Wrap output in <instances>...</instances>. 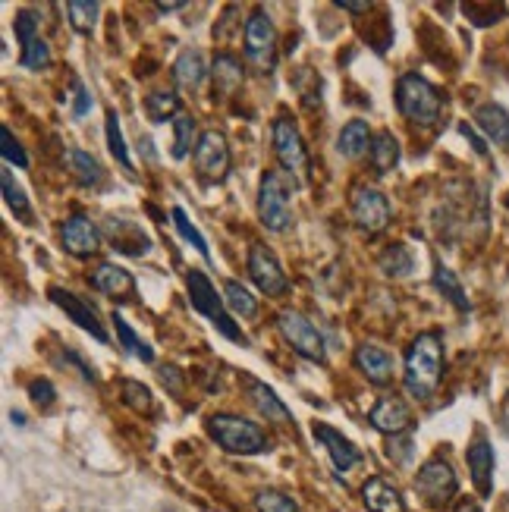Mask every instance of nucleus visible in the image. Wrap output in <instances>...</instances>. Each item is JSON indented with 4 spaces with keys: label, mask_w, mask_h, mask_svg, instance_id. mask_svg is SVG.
Segmentation results:
<instances>
[{
    "label": "nucleus",
    "mask_w": 509,
    "mask_h": 512,
    "mask_svg": "<svg viewBox=\"0 0 509 512\" xmlns=\"http://www.w3.org/2000/svg\"><path fill=\"white\" fill-rule=\"evenodd\" d=\"M312 434H315V440H321V447L330 453V462H334L337 472H352L362 462V450L352 440H346L337 428L324 425V421H315Z\"/></svg>",
    "instance_id": "nucleus-16"
},
{
    "label": "nucleus",
    "mask_w": 509,
    "mask_h": 512,
    "mask_svg": "<svg viewBox=\"0 0 509 512\" xmlns=\"http://www.w3.org/2000/svg\"><path fill=\"white\" fill-rule=\"evenodd\" d=\"M158 377H161V381H164L173 393H180V390H183V374H180V368H176V365L158 368Z\"/></svg>",
    "instance_id": "nucleus-45"
},
{
    "label": "nucleus",
    "mask_w": 509,
    "mask_h": 512,
    "mask_svg": "<svg viewBox=\"0 0 509 512\" xmlns=\"http://www.w3.org/2000/svg\"><path fill=\"white\" fill-rule=\"evenodd\" d=\"M208 434L220 447L233 456H258L268 450V434L255 425L252 418H242L233 412H217L208 418Z\"/></svg>",
    "instance_id": "nucleus-3"
},
{
    "label": "nucleus",
    "mask_w": 509,
    "mask_h": 512,
    "mask_svg": "<svg viewBox=\"0 0 509 512\" xmlns=\"http://www.w3.org/2000/svg\"><path fill=\"white\" fill-rule=\"evenodd\" d=\"M334 7L337 10H349V13H368L371 10V4H352V0H337Z\"/></svg>",
    "instance_id": "nucleus-47"
},
{
    "label": "nucleus",
    "mask_w": 509,
    "mask_h": 512,
    "mask_svg": "<svg viewBox=\"0 0 509 512\" xmlns=\"http://www.w3.org/2000/svg\"><path fill=\"white\" fill-rule=\"evenodd\" d=\"M139 148L145 151V158L148 161H158V151H154V145H151V139L145 136V139H139Z\"/></svg>",
    "instance_id": "nucleus-48"
},
{
    "label": "nucleus",
    "mask_w": 509,
    "mask_h": 512,
    "mask_svg": "<svg viewBox=\"0 0 509 512\" xmlns=\"http://www.w3.org/2000/svg\"><path fill=\"white\" fill-rule=\"evenodd\" d=\"M466 459H469V475L475 481V491L481 497H491L494 494V447L484 437H478L472 440Z\"/></svg>",
    "instance_id": "nucleus-18"
},
{
    "label": "nucleus",
    "mask_w": 509,
    "mask_h": 512,
    "mask_svg": "<svg viewBox=\"0 0 509 512\" xmlns=\"http://www.w3.org/2000/svg\"><path fill=\"white\" fill-rule=\"evenodd\" d=\"M13 32H16L19 48H22L19 63L26 66V70H44V66L51 63V48L38 32V16L32 10H19L13 19Z\"/></svg>",
    "instance_id": "nucleus-13"
},
{
    "label": "nucleus",
    "mask_w": 509,
    "mask_h": 512,
    "mask_svg": "<svg viewBox=\"0 0 509 512\" xmlns=\"http://www.w3.org/2000/svg\"><path fill=\"white\" fill-rule=\"evenodd\" d=\"M205 79H208L205 54L198 48L180 51V57H176V63H173V82L180 88H186V92H198V88L205 85Z\"/></svg>",
    "instance_id": "nucleus-22"
},
{
    "label": "nucleus",
    "mask_w": 509,
    "mask_h": 512,
    "mask_svg": "<svg viewBox=\"0 0 509 512\" xmlns=\"http://www.w3.org/2000/svg\"><path fill=\"white\" fill-rule=\"evenodd\" d=\"M362 500L371 512H406L403 494L396 491V484L387 475H371L362 484Z\"/></svg>",
    "instance_id": "nucleus-19"
},
{
    "label": "nucleus",
    "mask_w": 509,
    "mask_h": 512,
    "mask_svg": "<svg viewBox=\"0 0 509 512\" xmlns=\"http://www.w3.org/2000/svg\"><path fill=\"white\" fill-rule=\"evenodd\" d=\"M506 205H509V195H506Z\"/></svg>",
    "instance_id": "nucleus-51"
},
{
    "label": "nucleus",
    "mask_w": 509,
    "mask_h": 512,
    "mask_svg": "<svg viewBox=\"0 0 509 512\" xmlns=\"http://www.w3.org/2000/svg\"><path fill=\"white\" fill-rule=\"evenodd\" d=\"M224 296H227V305L236 318H255L258 315V299L239 280H233V277L224 280Z\"/></svg>",
    "instance_id": "nucleus-33"
},
{
    "label": "nucleus",
    "mask_w": 509,
    "mask_h": 512,
    "mask_svg": "<svg viewBox=\"0 0 509 512\" xmlns=\"http://www.w3.org/2000/svg\"><path fill=\"white\" fill-rule=\"evenodd\" d=\"M154 7H158L161 13H173V10H183L186 4H183V0H173V4H154Z\"/></svg>",
    "instance_id": "nucleus-49"
},
{
    "label": "nucleus",
    "mask_w": 509,
    "mask_h": 512,
    "mask_svg": "<svg viewBox=\"0 0 509 512\" xmlns=\"http://www.w3.org/2000/svg\"><path fill=\"white\" fill-rule=\"evenodd\" d=\"M371 167L374 173H390L396 164H400V142H396L390 132H378L371 139Z\"/></svg>",
    "instance_id": "nucleus-30"
},
{
    "label": "nucleus",
    "mask_w": 509,
    "mask_h": 512,
    "mask_svg": "<svg viewBox=\"0 0 509 512\" xmlns=\"http://www.w3.org/2000/svg\"><path fill=\"white\" fill-rule=\"evenodd\" d=\"M412 267H415V258H412V252L403 246V242H393V246L384 249V255H381V271L387 277H393V280L409 277Z\"/></svg>",
    "instance_id": "nucleus-34"
},
{
    "label": "nucleus",
    "mask_w": 509,
    "mask_h": 512,
    "mask_svg": "<svg viewBox=\"0 0 509 512\" xmlns=\"http://www.w3.org/2000/svg\"><path fill=\"white\" fill-rule=\"evenodd\" d=\"M271 136H274V154L286 173L302 176L308 170V148L302 142V132L290 117H277L271 126Z\"/></svg>",
    "instance_id": "nucleus-11"
},
{
    "label": "nucleus",
    "mask_w": 509,
    "mask_h": 512,
    "mask_svg": "<svg viewBox=\"0 0 509 512\" xmlns=\"http://www.w3.org/2000/svg\"><path fill=\"white\" fill-rule=\"evenodd\" d=\"M192 164L205 183H224L230 176V145L224 132H217V129L202 132L192 151Z\"/></svg>",
    "instance_id": "nucleus-8"
},
{
    "label": "nucleus",
    "mask_w": 509,
    "mask_h": 512,
    "mask_svg": "<svg viewBox=\"0 0 509 512\" xmlns=\"http://www.w3.org/2000/svg\"><path fill=\"white\" fill-rule=\"evenodd\" d=\"M431 280H434V286H437V293L444 296L450 305H456L459 311H469V308H472V302H469V296H466V289H462V283L456 280V274L450 271V267L437 264Z\"/></svg>",
    "instance_id": "nucleus-31"
},
{
    "label": "nucleus",
    "mask_w": 509,
    "mask_h": 512,
    "mask_svg": "<svg viewBox=\"0 0 509 512\" xmlns=\"http://www.w3.org/2000/svg\"><path fill=\"white\" fill-rule=\"evenodd\" d=\"M242 48H246V60L252 63L255 73H274L277 66V29L271 16L264 10H255L246 19V32H242Z\"/></svg>",
    "instance_id": "nucleus-5"
},
{
    "label": "nucleus",
    "mask_w": 509,
    "mask_h": 512,
    "mask_svg": "<svg viewBox=\"0 0 509 512\" xmlns=\"http://www.w3.org/2000/svg\"><path fill=\"white\" fill-rule=\"evenodd\" d=\"M51 302L57 305V308H63L66 311V318H70L76 327H82L85 333H92V337L98 340V343H110V337H107V330H104V324H101V318H98V311H95V305H88L85 299H79V296H73V293H66V289H60V286H51Z\"/></svg>",
    "instance_id": "nucleus-15"
},
{
    "label": "nucleus",
    "mask_w": 509,
    "mask_h": 512,
    "mask_svg": "<svg viewBox=\"0 0 509 512\" xmlns=\"http://www.w3.org/2000/svg\"><path fill=\"white\" fill-rule=\"evenodd\" d=\"M456 512H481V506H478L475 500H462V503L456 506Z\"/></svg>",
    "instance_id": "nucleus-50"
},
{
    "label": "nucleus",
    "mask_w": 509,
    "mask_h": 512,
    "mask_svg": "<svg viewBox=\"0 0 509 512\" xmlns=\"http://www.w3.org/2000/svg\"><path fill=\"white\" fill-rule=\"evenodd\" d=\"M104 136H107V151L117 158V164L123 167V173H126V176H136V170H132L129 148H126V139H123V129H120V117H117V110H107V120H104Z\"/></svg>",
    "instance_id": "nucleus-29"
},
{
    "label": "nucleus",
    "mask_w": 509,
    "mask_h": 512,
    "mask_svg": "<svg viewBox=\"0 0 509 512\" xmlns=\"http://www.w3.org/2000/svg\"><path fill=\"white\" fill-rule=\"evenodd\" d=\"M337 151L349 161H359L365 151H371V129L365 120H349L340 129V139H337Z\"/></svg>",
    "instance_id": "nucleus-27"
},
{
    "label": "nucleus",
    "mask_w": 509,
    "mask_h": 512,
    "mask_svg": "<svg viewBox=\"0 0 509 512\" xmlns=\"http://www.w3.org/2000/svg\"><path fill=\"white\" fill-rule=\"evenodd\" d=\"M186 293H189L192 308L205 321H211L217 327V333H224L230 343H242V346H246V337H242V330L236 327L233 315H227L224 299L217 296V289H214V283L208 280L205 271H189L186 274Z\"/></svg>",
    "instance_id": "nucleus-4"
},
{
    "label": "nucleus",
    "mask_w": 509,
    "mask_h": 512,
    "mask_svg": "<svg viewBox=\"0 0 509 512\" xmlns=\"http://www.w3.org/2000/svg\"><path fill=\"white\" fill-rule=\"evenodd\" d=\"M66 19H70L73 32L92 35L101 19V4H92V0H70V4H66Z\"/></svg>",
    "instance_id": "nucleus-32"
},
{
    "label": "nucleus",
    "mask_w": 509,
    "mask_h": 512,
    "mask_svg": "<svg viewBox=\"0 0 509 512\" xmlns=\"http://www.w3.org/2000/svg\"><path fill=\"white\" fill-rule=\"evenodd\" d=\"M349 211H352V224L362 233H381L390 224V202H387V195L374 186H359L352 192Z\"/></svg>",
    "instance_id": "nucleus-10"
},
{
    "label": "nucleus",
    "mask_w": 509,
    "mask_h": 512,
    "mask_svg": "<svg viewBox=\"0 0 509 512\" xmlns=\"http://www.w3.org/2000/svg\"><path fill=\"white\" fill-rule=\"evenodd\" d=\"M368 421H371V428H378L381 434H393L396 437V434L406 431L412 425V412H409V406L403 403L400 396H384V399L374 403Z\"/></svg>",
    "instance_id": "nucleus-17"
},
{
    "label": "nucleus",
    "mask_w": 509,
    "mask_h": 512,
    "mask_svg": "<svg viewBox=\"0 0 509 512\" xmlns=\"http://www.w3.org/2000/svg\"><path fill=\"white\" fill-rule=\"evenodd\" d=\"M396 110L415 126L431 129L444 114V95L418 73H403L396 79Z\"/></svg>",
    "instance_id": "nucleus-2"
},
{
    "label": "nucleus",
    "mask_w": 509,
    "mask_h": 512,
    "mask_svg": "<svg viewBox=\"0 0 509 512\" xmlns=\"http://www.w3.org/2000/svg\"><path fill=\"white\" fill-rule=\"evenodd\" d=\"M242 76H246V70H242V63L233 57V54H224L220 51L214 60H211V79H214V92L220 95H233L236 88L242 85Z\"/></svg>",
    "instance_id": "nucleus-25"
},
{
    "label": "nucleus",
    "mask_w": 509,
    "mask_h": 512,
    "mask_svg": "<svg viewBox=\"0 0 509 512\" xmlns=\"http://www.w3.org/2000/svg\"><path fill=\"white\" fill-rule=\"evenodd\" d=\"M66 164H70V173L76 176V183L85 186V189H98L104 186V167L92 158L88 151L82 148H73V151H66Z\"/></svg>",
    "instance_id": "nucleus-26"
},
{
    "label": "nucleus",
    "mask_w": 509,
    "mask_h": 512,
    "mask_svg": "<svg viewBox=\"0 0 509 512\" xmlns=\"http://www.w3.org/2000/svg\"><path fill=\"white\" fill-rule=\"evenodd\" d=\"M114 327H117L120 346H123L129 355H136V359H142V362H154V349H151L145 340H139V333L126 324V318H123V315H114Z\"/></svg>",
    "instance_id": "nucleus-37"
},
{
    "label": "nucleus",
    "mask_w": 509,
    "mask_h": 512,
    "mask_svg": "<svg viewBox=\"0 0 509 512\" xmlns=\"http://www.w3.org/2000/svg\"><path fill=\"white\" fill-rule=\"evenodd\" d=\"M0 183H4V202H7V208L19 217V220H32V205H29V195H26V189H22L16 180H13V173L10 170H4V176H0Z\"/></svg>",
    "instance_id": "nucleus-36"
},
{
    "label": "nucleus",
    "mask_w": 509,
    "mask_h": 512,
    "mask_svg": "<svg viewBox=\"0 0 509 512\" xmlns=\"http://www.w3.org/2000/svg\"><path fill=\"white\" fill-rule=\"evenodd\" d=\"M123 403L136 412H151L154 409V399L151 390L139 381H123Z\"/></svg>",
    "instance_id": "nucleus-40"
},
{
    "label": "nucleus",
    "mask_w": 509,
    "mask_h": 512,
    "mask_svg": "<svg viewBox=\"0 0 509 512\" xmlns=\"http://www.w3.org/2000/svg\"><path fill=\"white\" fill-rule=\"evenodd\" d=\"M475 123L494 145H509V114L500 104H481L475 110Z\"/></svg>",
    "instance_id": "nucleus-28"
},
{
    "label": "nucleus",
    "mask_w": 509,
    "mask_h": 512,
    "mask_svg": "<svg viewBox=\"0 0 509 512\" xmlns=\"http://www.w3.org/2000/svg\"><path fill=\"white\" fill-rule=\"evenodd\" d=\"M356 368L368 377L371 384H381V387H387L393 381V371H396L393 355L381 346H374V343H362L356 349Z\"/></svg>",
    "instance_id": "nucleus-20"
},
{
    "label": "nucleus",
    "mask_w": 509,
    "mask_h": 512,
    "mask_svg": "<svg viewBox=\"0 0 509 512\" xmlns=\"http://www.w3.org/2000/svg\"><path fill=\"white\" fill-rule=\"evenodd\" d=\"M198 139H195V117L192 114H180L173 120V148L170 154L176 161H183L189 151H195Z\"/></svg>",
    "instance_id": "nucleus-35"
},
{
    "label": "nucleus",
    "mask_w": 509,
    "mask_h": 512,
    "mask_svg": "<svg viewBox=\"0 0 509 512\" xmlns=\"http://www.w3.org/2000/svg\"><path fill=\"white\" fill-rule=\"evenodd\" d=\"M92 286L104 296L132 299V293H136V277H132L120 264H98L92 271Z\"/></svg>",
    "instance_id": "nucleus-21"
},
{
    "label": "nucleus",
    "mask_w": 509,
    "mask_h": 512,
    "mask_svg": "<svg viewBox=\"0 0 509 512\" xmlns=\"http://www.w3.org/2000/svg\"><path fill=\"white\" fill-rule=\"evenodd\" d=\"M60 246L73 258H92L101 249V230L85 214H73L60 227Z\"/></svg>",
    "instance_id": "nucleus-14"
},
{
    "label": "nucleus",
    "mask_w": 509,
    "mask_h": 512,
    "mask_svg": "<svg viewBox=\"0 0 509 512\" xmlns=\"http://www.w3.org/2000/svg\"><path fill=\"white\" fill-rule=\"evenodd\" d=\"M440 377H444V340H440V333L425 330L406 346L403 355L406 393L418 403H428L440 387Z\"/></svg>",
    "instance_id": "nucleus-1"
},
{
    "label": "nucleus",
    "mask_w": 509,
    "mask_h": 512,
    "mask_svg": "<svg viewBox=\"0 0 509 512\" xmlns=\"http://www.w3.org/2000/svg\"><path fill=\"white\" fill-rule=\"evenodd\" d=\"M249 277L264 296H274V299L286 296V289H290V280L283 274L280 258L264 246V242H252L249 246Z\"/></svg>",
    "instance_id": "nucleus-12"
},
{
    "label": "nucleus",
    "mask_w": 509,
    "mask_h": 512,
    "mask_svg": "<svg viewBox=\"0 0 509 512\" xmlns=\"http://www.w3.org/2000/svg\"><path fill=\"white\" fill-rule=\"evenodd\" d=\"M277 330H280V337L286 340V346H290L293 352H299L302 359L318 362V365L327 359V352H324V337L315 330L312 321H308L305 315H299V311L283 308L280 315H277Z\"/></svg>",
    "instance_id": "nucleus-6"
},
{
    "label": "nucleus",
    "mask_w": 509,
    "mask_h": 512,
    "mask_svg": "<svg viewBox=\"0 0 509 512\" xmlns=\"http://www.w3.org/2000/svg\"><path fill=\"white\" fill-rule=\"evenodd\" d=\"M29 396H32V403L38 409H51L57 403V390H54V384L48 381V377H38V381H32Z\"/></svg>",
    "instance_id": "nucleus-42"
},
{
    "label": "nucleus",
    "mask_w": 509,
    "mask_h": 512,
    "mask_svg": "<svg viewBox=\"0 0 509 512\" xmlns=\"http://www.w3.org/2000/svg\"><path fill=\"white\" fill-rule=\"evenodd\" d=\"M142 104H145V114L151 123H167L183 114V101L173 88H151Z\"/></svg>",
    "instance_id": "nucleus-24"
},
{
    "label": "nucleus",
    "mask_w": 509,
    "mask_h": 512,
    "mask_svg": "<svg viewBox=\"0 0 509 512\" xmlns=\"http://www.w3.org/2000/svg\"><path fill=\"white\" fill-rule=\"evenodd\" d=\"M456 487H459L456 484V472L450 469L444 459H428L422 469H418V475H415L418 497H422L434 509L447 506L456 497Z\"/></svg>",
    "instance_id": "nucleus-9"
},
{
    "label": "nucleus",
    "mask_w": 509,
    "mask_h": 512,
    "mask_svg": "<svg viewBox=\"0 0 509 512\" xmlns=\"http://www.w3.org/2000/svg\"><path fill=\"white\" fill-rule=\"evenodd\" d=\"M258 220L271 233H283L290 227V189L280 180V173H264L258 186Z\"/></svg>",
    "instance_id": "nucleus-7"
},
{
    "label": "nucleus",
    "mask_w": 509,
    "mask_h": 512,
    "mask_svg": "<svg viewBox=\"0 0 509 512\" xmlns=\"http://www.w3.org/2000/svg\"><path fill=\"white\" fill-rule=\"evenodd\" d=\"M242 384L249 387V399L255 403V409L264 415V418H271V421H277V425H286V421H293V415H290V409L283 406V399L274 393V387H268L264 381H258V377H242Z\"/></svg>",
    "instance_id": "nucleus-23"
},
{
    "label": "nucleus",
    "mask_w": 509,
    "mask_h": 512,
    "mask_svg": "<svg viewBox=\"0 0 509 512\" xmlns=\"http://www.w3.org/2000/svg\"><path fill=\"white\" fill-rule=\"evenodd\" d=\"M459 132H462V136L469 139V145H472V148H475V151L481 154V158H484V154H488V145L481 142V136H478V132H475V129H472L469 123H459Z\"/></svg>",
    "instance_id": "nucleus-46"
},
{
    "label": "nucleus",
    "mask_w": 509,
    "mask_h": 512,
    "mask_svg": "<svg viewBox=\"0 0 509 512\" xmlns=\"http://www.w3.org/2000/svg\"><path fill=\"white\" fill-rule=\"evenodd\" d=\"M88 110H92V95H88L85 92V85L82 82H76L73 85V117H85L88 114Z\"/></svg>",
    "instance_id": "nucleus-44"
},
{
    "label": "nucleus",
    "mask_w": 509,
    "mask_h": 512,
    "mask_svg": "<svg viewBox=\"0 0 509 512\" xmlns=\"http://www.w3.org/2000/svg\"><path fill=\"white\" fill-rule=\"evenodd\" d=\"M0 151H4V161H7V164H13V167H19V170H26V167H29V154H26V148H22V145L13 139L10 126L0 129Z\"/></svg>",
    "instance_id": "nucleus-41"
},
{
    "label": "nucleus",
    "mask_w": 509,
    "mask_h": 512,
    "mask_svg": "<svg viewBox=\"0 0 509 512\" xmlns=\"http://www.w3.org/2000/svg\"><path fill=\"white\" fill-rule=\"evenodd\" d=\"M255 509L258 512H299V503L293 497H286L283 491H258Z\"/></svg>",
    "instance_id": "nucleus-39"
},
{
    "label": "nucleus",
    "mask_w": 509,
    "mask_h": 512,
    "mask_svg": "<svg viewBox=\"0 0 509 512\" xmlns=\"http://www.w3.org/2000/svg\"><path fill=\"white\" fill-rule=\"evenodd\" d=\"M409 453H412V440L409 437H393L387 443V456L400 465H409Z\"/></svg>",
    "instance_id": "nucleus-43"
},
{
    "label": "nucleus",
    "mask_w": 509,
    "mask_h": 512,
    "mask_svg": "<svg viewBox=\"0 0 509 512\" xmlns=\"http://www.w3.org/2000/svg\"><path fill=\"white\" fill-rule=\"evenodd\" d=\"M170 217H173V227H176V233H180L186 242H189V246L198 252V255H202V258H211V249H208V242H205V236H202V230H198L195 224H192V220L186 217V211L180 208V205H176L173 211H170Z\"/></svg>",
    "instance_id": "nucleus-38"
}]
</instances>
